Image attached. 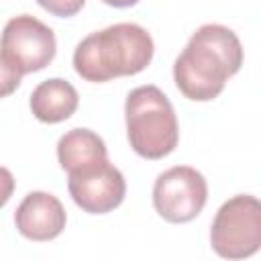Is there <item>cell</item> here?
<instances>
[{
  "mask_svg": "<svg viewBox=\"0 0 261 261\" xmlns=\"http://www.w3.org/2000/svg\"><path fill=\"white\" fill-rule=\"evenodd\" d=\"M57 161L63 171L73 173L108 161V149L100 135L90 128H71L57 141Z\"/></svg>",
  "mask_w": 261,
  "mask_h": 261,
  "instance_id": "30bf717a",
  "label": "cell"
},
{
  "mask_svg": "<svg viewBox=\"0 0 261 261\" xmlns=\"http://www.w3.org/2000/svg\"><path fill=\"white\" fill-rule=\"evenodd\" d=\"M126 137L133 151L145 159H163L175 151L179 126L169 98L157 86H139L124 102Z\"/></svg>",
  "mask_w": 261,
  "mask_h": 261,
  "instance_id": "3957f363",
  "label": "cell"
},
{
  "mask_svg": "<svg viewBox=\"0 0 261 261\" xmlns=\"http://www.w3.org/2000/svg\"><path fill=\"white\" fill-rule=\"evenodd\" d=\"M102 2L114 8H128V6H135L139 0H102Z\"/></svg>",
  "mask_w": 261,
  "mask_h": 261,
  "instance_id": "5bb4252c",
  "label": "cell"
},
{
  "mask_svg": "<svg viewBox=\"0 0 261 261\" xmlns=\"http://www.w3.org/2000/svg\"><path fill=\"white\" fill-rule=\"evenodd\" d=\"M67 175V190L71 200L88 214H106L118 208L124 200V175L110 161H102Z\"/></svg>",
  "mask_w": 261,
  "mask_h": 261,
  "instance_id": "52a82bcc",
  "label": "cell"
},
{
  "mask_svg": "<svg viewBox=\"0 0 261 261\" xmlns=\"http://www.w3.org/2000/svg\"><path fill=\"white\" fill-rule=\"evenodd\" d=\"M210 245L224 259H245L261 247V202L251 194L228 198L210 226Z\"/></svg>",
  "mask_w": 261,
  "mask_h": 261,
  "instance_id": "277c9868",
  "label": "cell"
},
{
  "mask_svg": "<svg viewBox=\"0 0 261 261\" xmlns=\"http://www.w3.org/2000/svg\"><path fill=\"white\" fill-rule=\"evenodd\" d=\"M14 192V175L10 173V169L0 165V208L10 200Z\"/></svg>",
  "mask_w": 261,
  "mask_h": 261,
  "instance_id": "4fadbf2b",
  "label": "cell"
},
{
  "mask_svg": "<svg viewBox=\"0 0 261 261\" xmlns=\"http://www.w3.org/2000/svg\"><path fill=\"white\" fill-rule=\"evenodd\" d=\"M155 43L137 22H116L84 37L73 51V69L86 82L102 84L141 73L153 59Z\"/></svg>",
  "mask_w": 261,
  "mask_h": 261,
  "instance_id": "7a4b0ae2",
  "label": "cell"
},
{
  "mask_svg": "<svg viewBox=\"0 0 261 261\" xmlns=\"http://www.w3.org/2000/svg\"><path fill=\"white\" fill-rule=\"evenodd\" d=\"M31 112L37 120L57 124L67 120L80 104L77 90L63 77H49L41 82L31 94Z\"/></svg>",
  "mask_w": 261,
  "mask_h": 261,
  "instance_id": "9c48e42d",
  "label": "cell"
},
{
  "mask_svg": "<svg viewBox=\"0 0 261 261\" xmlns=\"http://www.w3.org/2000/svg\"><path fill=\"white\" fill-rule=\"evenodd\" d=\"M243 65V45L224 24H202L173 63L177 90L194 102L214 100Z\"/></svg>",
  "mask_w": 261,
  "mask_h": 261,
  "instance_id": "6da1fadb",
  "label": "cell"
},
{
  "mask_svg": "<svg viewBox=\"0 0 261 261\" xmlns=\"http://www.w3.org/2000/svg\"><path fill=\"white\" fill-rule=\"evenodd\" d=\"M65 208L49 192H29L14 212L16 230L29 241H51L65 228Z\"/></svg>",
  "mask_w": 261,
  "mask_h": 261,
  "instance_id": "ba28073f",
  "label": "cell"
},
{
  "mask_svg": "<svg viewBox=\"0 0 261 261\" xmlns=\"http://www.w3.org/2000/svg\"><path fill=\"white\" fill-rule=\"evenodd\" d=\"M22 73L0 53V98L10 96L12 92H16V88L20 86Z\"/></svg>",
  "mask_w": 261,
  "mask_h": 261,
  "instance_id": "8fae6325",
  "label": "cell"
},
{
  "mask_svg": "<svg viewBox=\"0 0 261 261\" xmlns=\"http://www.w3.org/2000/svg\"><path fill=\"white\" fill-rule=\"evenodd\" d=\"M37 4L47 12H51L53 16L69 18L84 8L86 0H37Z\"/></svg>",
  "mask_w": 261,
  "mask_h": 261,
  "instance_id": "7c38bea8",
  "label": "cell"
},
{
  "mask_svg": "<svg viewBox=\"0 0 261 261\" xmlns=\"http://www.w3.org/2000/svg\"><path fill=\"white\" fill-rule=\"evenodd\" d=\"M57 51L55 33L31 14L12 16L0 37V53L24 75L45 69Z\"/></svg>",
  "mask_w": 261,
  "mask_h": 261,
  "instance_id": "8992f818",
  "label": "cell"
},
{
  "mask_svg": "<svg viewBox=\"0 0 261 261\" xmlns=\"http://www.w3.org/2000/svg\"><path fill=\"white\" fill-rule=\"evenodd\" d=\"M208 200L204 175L190 165H175L159 173L153 186V206L157 214L173 224L194 220Z\"/></svg>",
  "mask_w": 261,
  "mask_h": 261,
  "instance_id": "5b68a950",
  "label": "cell"
}]
</instances>
